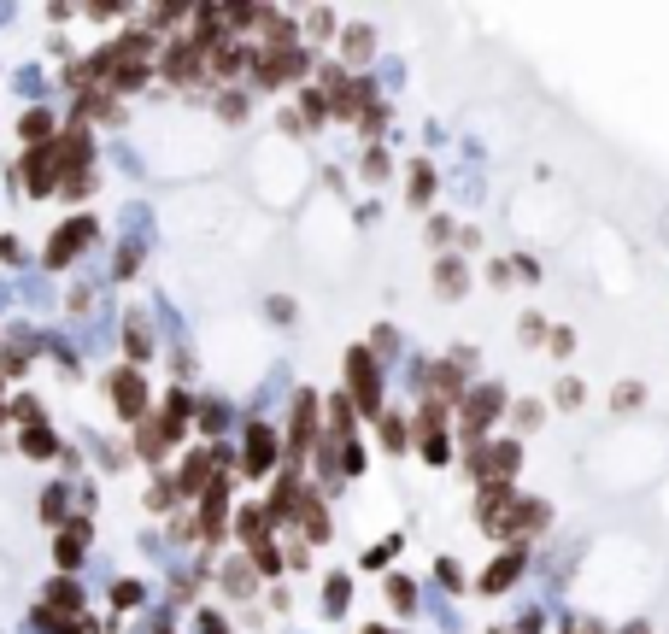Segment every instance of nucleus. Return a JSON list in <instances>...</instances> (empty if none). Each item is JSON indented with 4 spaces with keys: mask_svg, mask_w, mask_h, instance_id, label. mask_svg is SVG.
Wrapping results in <instances>:
<instances>
[{
    "mask_svg": "<svg viewBox=\"0 0 669 634\" xmlns=\"http://www.w3.org/2000/svg\"><path fill=\"white\" fill-rule=\"evenodd\" d=\"M505 411V394L500 388H470V394L458 399V417H464V435L470 441H482L493 429V417H500Z\"/></svg>",
    "mask_w": 669,
    "mask_h": 634,
    "instance_id": "1",
    "label": "nucleus"
},
{
    "mask_svg": "<svg viewBox=\"0 0 669 634\" xmlns=\"http://www.w3.org/2000/svg\"><path fill=\"white\" fill-rule=\"evenodd\" d=\"M347 388H352V399H359V411H376L382 406V376H376L370 347H352L347 352Z\"/></svg>",
    "mask_w": 669,
    "mask_h": 634,
    "instance_id": "2",
    "label": "nucleus"
},
{
    "mask_svg": "<svg viewBox=\"0 0 669 634\" xmlns=\"http://www.w3.org/2000/svg\"><path fill=\"white\" fill-rule=\"evenodd\" d=\"M112 406H118L124 423L147 417V382H141V370H118V376H112Z\"/></svg>",
    "mask_w": 669,
    "mask_h": 634,
    "instance_id": "3",
    "label": "nucleus"
},
{
    "mask_svg": "<svg viewBox=\"0 0 669 634\" xmlns=\"http://www.w3.org/2000/svg\"><path fill=\"white\" fill-rule=\"evenodd\" d=\"M300 70H306V54H300V47H282V54L252 59V83L277 88V83H288V77H300Z\"/></svg>",
    "mask_w": 669,
    "mask_h": 634,
    "instance_id": "4",
    "label": "nucleus"
},
{
    "mask_svg": "<svg viewBox=\"0 0 669 634\" xmlns=\"http://www.w3.org/2000/svg\"><path fill=\"white\" fill-rule=\"evenodd\" d=\"M88 241H95V224H88V218H70V224L59 229L54 241H47V265H54V270H65L70 259H77V253L88 247Z\"/></svg>",
    "mask_w": 669,
    "mask_h": 634,
    "instance_id": "5",
    "label": "nucleus"
},
{
    "mask_svg": "<svg viewBox=\"0 0 669 634\" xmlns=\"http://www.w3.org/2000/svg\"><path fill=\"white\" fill-rule=\"evenodd\" d=\"M24 188H29V194H47V188H59V153H54V141L29 147V159H24Z\"/></svg>",
    "mask_w": 669,
    "mask_h": 634,
    "instance_id": "6",
    "label": "nucleus"
},
{
    "mask_svg": "<svg viewBox=\"0 0 669 634\" xmlns=\"http://www.w3.org/2000/svg\"><path fill=\"white\" fill-rule=\"evenodd\" d=\"M200 65H206V54H200V47L188 42V36L165 47V77H170V83H194V77H200Z\"/></svg>",
    "mask_w": 669,
    "mask_h": 634,
    "instance_id": "7",
    "label": "nucleus"
},
{
    "mask_svg": "<svg viewBox=\"0 0 669 634\" xmlns=\"http://www.w3.org/2000/svg\"><path fill=\"white\" fill-rule=\"evenodd\" d=\"M247 476H265V470H277V435H270L265 423H252L247 429Z\"/></svg>",
    "mask_w": 669,
    "mask_h": 634,
    "instance_id": "8",
    "label": "nucleus"
},
{
    "mask_svg": "<svg viewBox=\"0 0 669 634\" xmlns=\"http://www.w3.org/2000/svg\"><path fill=\"white\" fill-rule=\"evenodd\" d=\"M318 441V399L311 394H300L293 399V435H288V447H293V458H306V447Z\"/></svg>",
    "mask_w": 669,
    "mask_h": 634,
    "instance_id": "9",
    "label": "nucleus"
},
{
    "mask_svg": "<svg viewBox=\"0 0 669 634\" xmlns=\"http://www.w3.org/2000/svg\"><path fill=\"white\" fill-rule=\"evenodd\" d=\"M235 529H241V540H247V547L259 552V547H270V529H277V511H270V506H247V511H241V517H235Z\"/></svg>",
    "mask_w": 669,
    "mask_h": 634,
    "instance_id": "10",
    "label": "nucleus"
},
{
    "mask_svg": "<svg viewBox=\"0 0 669 634\" xmlns=\"http://www.w3.org/2000/svg\"><path fill=\"white\" fill-rule=\"evenodd\" d=\"M288 517H300V529H306L311 540L329 535V517H323V499H318V493H293V511H288Z\"/></svg>",
    "mask_w": 669,
    "mask_h": 634,
    "instance_id": "11",
    "label": "nucleus"
},
{
    "mask_svg": "<svg viewBox=\"0 0 669 634\" xmlns=\"http://www.w3.org/2000/svg\"><path fill=\"white\" fill-rule=\"evenodd\" d=\"M218 452H194V458H188V470H182V493H206L211 482H218Z\"/></svg>",
    "mask_w": 669,
    "mask_h": 634,
    "instance_id": "12",
    "label": "nucleus"
},
{
    "mask_svg": "<svg viewBox=\"0 0 669 634\" xmlns=\"http://www.w3.org/2000/svg\"><path fill=\"white\" fill-rule=\"evenodd\" d=\"M516 576H523V547H516V552H505L500 564H488V576H482V588H488V593H500V588H511Z\"/></svg>",
    "mask_w": 669,
    "mask_h": 634,
    "instance_id": "13",
    "label": "nucleus"
},
{
    "mask_svg": "<svg viewBox=\"0 0 669 634\" xmlns=\"http://www.w3.org/2000/svg\"><path fill=\"white\" fill-rule=\"evenodd\" d=\"M83 547H88V523H70L59 535V570H77L83 564Z\"/></svg>",
    "mask_w": 669,
    "mask_h": 634,
    "instance_id": "14",
    "label": "nucleus"
},
{
    "mask_svg": "<svg viewBox=\"0 0 669 634\" xmlns=\"http://www.w3.org/2000/svg\"><path fill=\"white\" fill-rule=\"evenodd\" d=\"M136 429H141V435H136L141 458H159V452H165V447H170V441H165V429H159V417H141V423H136Z\"/></svg>",
    "mask_w": 669,
    "mask_h": 634,
    "instance_id": "15",
    "label": "nucleus"
},
{
    "mask_svg": "<svg viewBox=\"0 0 669 634\" xmlns=\"http://www.w3.org/2000/svg\"><path fill=\"white\" fill-rule=\"evenodd\" d=\"M24 452H29V458H54V452H59L54 429H42V423H29V429H24Z\"/></svg>",
    "mask_w": 669,
    "mask_h": 634,
    "instance_id": "16",
    "label": "nucleus"
},
{
    "mask_svg": "<svg viewBox=\"0 0 669 634\" xmlns=\"http://www.w3.org/2000/svg\"><path fill=\"white\" fill-rule=\"evenodd\" d=\"M18 129H24V141H29V147L54 141V118H47V112H24V124H18Z\"/></svg>",
    "mask_w": 669,
    "mask_h": 634,
    "instance_id": "17",
    "label": "nucleus"
},
{
    "mask_svg": "<svg viewBox=\"0 0 669 634\" xmlns=\"http://www.w3.org/2000/svg\"><path fill=\"white\" fill-rule=\"evenodd\" d=\"M434 388H441L446 399H464V370L458 365H434Z\"/></svg>",
    "mask_w": 669,
    "mask_h": 634,
    "instance_id": "18",
    "label": "nucleus"
},
{
    "mask_svg": "<svg viewBox=\"0 0 669 634\" xmlns=\"http://www.w3.org/2000/svg\"><path fill=\"white\" fill-rule=\"evenodd\" d=\"M434 288H441V294H464V270L452 265V259H441V270H434Z\"/></svg>",
    "mask_w": 669,
    "mask_h": 634,
    "instance_id": "19",
    "label": "nucleus"
},
{
    "mask_svg": "<svg viewBox=\"0 0 669 634\" xmlns=\"http://www.w3.org/2000/svg\"><path fill=\"white\" fill-rule=\"evenodd\" d=\"M252 570H259V576H277V570H282V552H277V547H259V552H252Z\"/></svg>",
    "mask_w": 669,
    "mask_h": 634,
    "instance_id": "20",
    "label": "nucleus"
},
{
    "mask_svg": "<svg viewBox=\"0 0 669 634\" xmlns=\"http://www.w3.org/2000/svg\"><path fill=\"white\" fill-rule=\"evenodd\" d=\"M423 458H429V465H446V429L423 435Z\"/></svg>",
    "mask_w": 669,
    "mask_h": 634,
    "instance_id": "21",
    "label": "nucleus"
},
{
    "mask_svg": "<svg viewBox=\"0 0 669 634\" xmlns=\"http://www.w3.org/2000/svg\"><path fill=\"white\" fill-rule=\"evenodd\" d=\"M382 441H388V447H393V452H400V447H405V441H411V429H405V423H400V417H388V423H382Z\"/></svg>",
    "mask_w": 669,
    "mask_h": 634,
    "instance_id": "22",
    "label": "nucleus"
},
{
    "mask_svg": "<svg viewBox=\"0 0 669 634\" xmlns=\"http://www.w3.org/2000/svg\"><path fill=\"white\" fill-rule=\"evenodd\" d=\"M300 112H306L311 124H318V118L329 112V106H323V95H318V88H306V95H300Z\"/></svg>",
    "mask_w": 669,
    "mask_h": 634,
    "instance_id": "23",
    "label": "nucleus"
},
{
    "mask_svg": "<svg viewBox=\"0 0 669 634\" xmlns=\"http://www.w3.org/2000/svg\"><path fill=\"white\" fill-rule=\"evenodd\" d=\"M388 599H393V605L405 611V605H411V599H417V593H411V581H405V576H393V581H388Z\"/></svg>",
    "mask_w": 669,
    "mask_h": 634,
    "instance_id": "24",
    "label": "nucleus"
},
{
    "mask_svg": "<svg viewBox=\"0 0 669 634\" xmlns=\"http://www.w3.org/2000/svg\"><path fill=\"white\" fill-rule=\"evenodd\" d=\"M364 54H370V29H352L347 36V59H364Z\"/></svg>",
    "mask_w": 669,
    "mask_h": 634,
    "instance_id": "25",
    "label": "nucleus"
},
{
    "mask_svg": "<svg viewBox=\"0 0 669 634\" xmlns=\"http://www.w3.org/2000/svg\"><path fill=\"white\" fill-rule=\"evenodd\" d=\"M429 188H434V170H429V165H417V183H411V200H429Z\"/></svg>",
    "mask_w": 669,
    "mask_h": 634,
    "instance_id": "26",
    "label": "nucleus"
},
{
    "mask_svg": "<svg viewBox=\"0 0 669 634\" xmlns=\"http://www.w3.org/2000/svg\"><path fill=\"white\" fill-rule=\"evenodd\" d=\"M59 506H65V493L54 488V493H47V499H42V517H47V523H59Z\"/></svg>",
    "mask_w": 669,
    "mask_h": 634,
    "instance_id": "27",
    "label": "nucleus"
},
{
    "mask_svg": "<svg viewBox=\"0 0 669 634\" xmlns=\"http://www.w3.org/2000/svg\"><path fill=\"white\" fill-rule=\"evenodd\" d=\"M523 341H546V324H541V317H534V311H529V317H523Z\"/></svg>",
    "mask_w": 669,
    "mask_h": 634,
    "instance_id": "28",
    "label": "nucleus"
},
{
    "mask_svg": "<svg viewBox=\"0 0 669 634\" xmlns=\"http://www.w3.org/2000/svg\"><path fill=\"white\" fill-rule=\"evenodd\" d=\"M329 605H334V611L347 605V576H334V581H329Z\"/></svg>",
    "mask_w": 669,
    "mask_h": 634,
    "instance_id": "29",
    "label": "nucleus"
},
{
    "mask_svg": "<svg viewBox=\"0 0 669 634\" xmlns=\"http://www.w3.org/2000/svg\"><path fill=\"white\" fill-rule=\"evenodd\" d=\"M628 406H640V388H628L623 382V388H616V411H628Z\"/></svg>",
    "mask_w": 669,
    "mask_h": 634,
    "instance_id": "30",
    "label": "nucleus"
},
{
    "mask_svg": "<svg viewBox=\"0 0 669 634\" xmlns=\"http://www.w3.org/2000/svg\"><path fill=\"white\" fill-rule=\"evenodd\" d=\"M112 599H118V605H136L141 588H136V581H124V588H112Z\"/></svg>",
    "mask_w": 669,
    "mask_h": 634,
    "instance_id": "31",
    "label": "nucleus"
},
{
    "mask_svg": "<svg viewBox=\"0 0 669 634\" xmlns=\"http://www.w3.org/2000/svg\"><path fill=\"white\" fill-rule=\"evenodd\" d=\"M623 634H646V629H623Z\"/></svg>",
    "mask_w": 669,
    "mask_h": 634,
    "instance_id": "32",
    "label": "nucleus"
},
{
    "mask_svg": "<svg viewBox=\"0 0 669 634\" xmlns=\"http://www.w3.org/2000/svg\"><path fill=\"white\" fill-rule=\"evenodd\" d=\"M0 423H6V406H0Z\"/></svg>",
    "mask_w": 669,
    "mask_h": 634,
    "instance_id": "33",
    "label": "nucleus"
}]
</instances>
